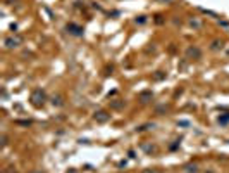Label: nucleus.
<instances>
[{
    "mask_svg": "<svg viewBox=\"0 0 229 173\" xmlns=\"http://www.w3.org/2000/svg\"><path fill=\"white\" fill-rule=\"evenodd\" d=\"M145 21H146V19H145V17H143V16L140 17V19H136V23H145Z\"/></svg>",
    "mask_w": 229,
    "mask_h": 173,
    "instance_id": "obj_15",
    "label": "nucleus"
},
{
    "mask_svg": "<svg viewBox=\"0 0 229 173\" xmlns=\"http://www.w3.org/2000/svg\"><path fill=\"white\" fill-rule=\"evenodd\" d=\"M45 99H47V97H45V92H43L42 88H36V90L31 94V102H33V106H36V108L43 106Z\"/></svg>",
    "mask_w": 229,
    "mask_h": 173,
    "instance_id": "obj_1",
    "label": "nucleus"
},
{
    "mask_svg": "<svg viewBox=\"0 0 229 173\" xmlns=\"http://www.w3.org/2000/svg\"><path fill=\"white\" fill-rule=\"evenodd\" d=\"M143 173H162L160 170H152V168H148V170H143Z\"/></svg>",
    "mask_w": 229,
    "mask_h": 173,
    "instance_id": "obj_14",
    "label": "nucleus"
},
{
    "mask_svg": "<svg viewBox=\"0 0 229 173\" xmlns=\"http://www.w3.org/2000/svg\"><path fill=\"white\" fill-rule=\"evenodd\" d=\"M140 97H141V102H148L150 99H152V92H143Z\"/></svg>",
    "mask_w": 229,
    "mask_h": 173,
    "instance_id": "obj_9",
    "label": "nucleus"
},
{
    "mask_svg": "<svg viewBox=\"0 0 229 173\" xmlns=\"http://www.w3.org/2000/svg\"><path fill=\"white\" fill-rule=\"evenodd\" d=\"M207 173H215V171H214V170H208V171Z\"/></svg>",
    "mask_w": 229,
    "mask_h": 173,
    "instance_id": "obj_16",
    "label": "nucleus"
},
{
    "mask_svg": "<svg viewBox=\"0 0 229 173\" xmlns=\"http://www.w3.org/2000/svg\"><path fill=\"white\" fill-rule=\"evenodd\" d=\"M110 108L112 109H121V108H124V101H112L110 102Z\"/></svg>",
    "mask_w": 229,
    "mask_h": 173,
    "instance_id": "obj_7",
    "label": "nucleus"
},
{
    "mask_svg": "<svg viewBox=\"0 0 229 173\" xmlns=\"http://www.w3.org/2000/svg\"><path fill=\"white\" fill-rule=\"evenodd\" d=\"M4 43H5V49H17L22 43V38L21 37H9V38H5Z\"/></svg>",
    "mask_w": 229,
    "mask_h": 173,
    "instance_id": "obj_2",
    "label": "nucleus"
},
{
    "mask_svg": "<svg viewBox=\"0 0 229 173\" xmlns=\"http://www.w3.org/2000/svg\"><path fill=\"white\" fill-rule=\"evenodd\" d=\"M190 24H191V26H195V28H200V26H202V23L198 21V19H191V21H190Z\"/></svg>",
    "mask_w": 229,
    "mask_h": 173,
    "instance_id": "obj_13",
    "label": "nucleus"
},
{
    "mask_svg": "<svg viewBox=\"0 0 229 173\" xmlns=\"http://www.w3.org/2000/svg\"><path fill=\"white\" fill-rule=\"evenodd\" d=\"M95 119L98 121V123H105V121L110 119V114L107 113V111H96V113H95Z\"/></svg>",
    "mask_w": 229,
    "mask_h": 173,
    "instance_id": "obj_3",
    "label": "nucleus"
},
{
    "mask_svg": "<svg viewBox=\"0 0 229 173\" xmlns=\"http://www.w3.org/2000/svg\"><path fill=\"white\" fill-rule=\"evenodd\" d=\"M67 31L72 33V35H76V37H79L81 33H83V28H81V26H76V24H72V23H71V24H67Z\"/></svg>",
    "mask_w": 229,
    "mask_h": 173,
    "instance_id": "obj_5",
    "label": "nucleus"
},
{
    "mask_svg": "<svg viewBox=\"0 0 229 173\" xmlns=\"http://www.w3.org/2000/svg\"><path fill=\"white\" fill-rule=\"evenodd\" d=\"M219 123H221V125H227L229 123V113L221 114V116H219Z\"/></svg>",
    "mask_w": 229,
    "mask_h": 173,
    "instance_id": "obj_8",
    "label": "nucleus"
},
{
    "mask_svg": "<svg viewBox=\"0 0 229 173\" xmlns=\"http://www.w3.org/2000/svg\"><path fill=\"white\" fill-rule=\"evenodd\" d=\"M186 54L190 55V57H193V59H200V57H202V50L198 49V47H190Z\"/></svg>",
    "mask_w": 229,
    "mask_h": 173,
    "instance_id": "obj_4",
    "label": "nucleus"
},
{
    "mask_svg": "<svg viewBox=\"0 0 229 173\" xmlns=\"http://www.w3.org/2000/svg\"><path fill=\"white\" fill-rule=\"evenodd\" d=\"M219 49H222V42H221V40H215V42L212 43V50H219Z\"/></svg>",
    "mask_w": 229,
    "mask_h": 173,
    "instance_id": "obj_10",
    "label": "nucleus"
},
{
    "mask_svg": "<svg viewBox=\"0 0 229 173\" xmlns=\"http://www.w3.org/2000/svg\"><path fill=\"white\" fill-rule=\"evenodd\" d=\"M143 149L146 152H157V147L155 146H146V144H143Z\"/></svg>",
    "mask_w": 229,
    "mask_h": 173,
    "instance_id": "obj_11",
    "label": "nucleus"
},
{
    "mask_svg": "<svg viewBox=\"0 0 229 173\" xmlns=\"http://www.w3.org/2000/svg\"><path fill=\"white\" fill-rule=\"evenodd\" d=\"M52 104H53V106H62V99H60V97H53Z\"/></svg>",
    "mask_w": 229,
    "mask_h": 173,
    "instance_id": "obj_12",
    "label": "nucleus"
},
{
    "mask_svg": "<svg viewBox=\"0 0 229 173\" xmlns=\"http://www.w3.org/2000/svg\"><path fill=\"white\" fill-rule=\"evenodd\" d=\"M184 171L186 173H198V166L197 164H193V163H190V164L184 166Z\"/></svg>",
    "mask_w": 229,
    "mask_h": 173,
    "instance_id": "obj_6",
    "label": "nucleus"
}]
</instances>
